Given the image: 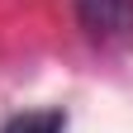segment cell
<instances>
[{"label":"cell","mask_w":133,"mask_h":133,"mask_svg":"<svg viewBox=\"0 0 133 133\" xmlns=\"http://www.w3.org/2000/svg\"><path fill=\"white\" fill-rule=\"evenodd\" d=\"M81 29L100 43L133 38V0H71Z\"/></svg>","instance_id":"1"},{"label":"cell","mask_w":133,"mask_h":133,"mask_svg":"<svg viewBox=\"0 0 133 133\" xmlns=\"http://www.w3.org/2000/svg\"><path fill=\"white\" fill-rule=\"evenodd\" d=\"M0 133H66V109H29V114H10Z\"/></svg>","instance_id":"2"}]
</instances>
